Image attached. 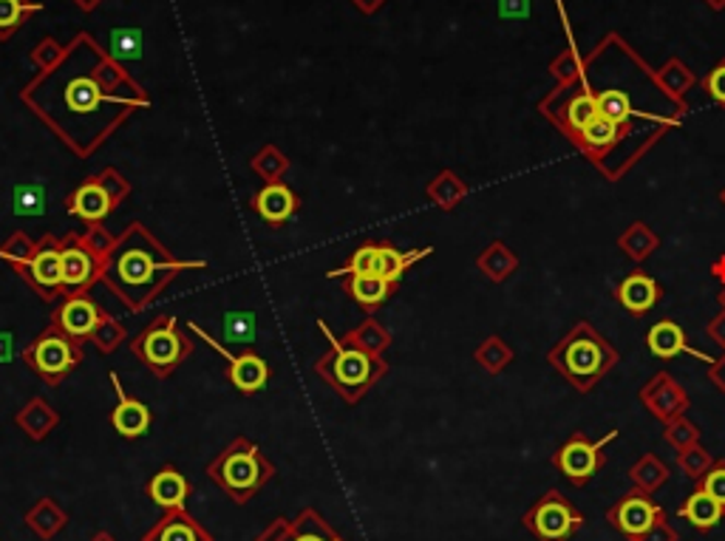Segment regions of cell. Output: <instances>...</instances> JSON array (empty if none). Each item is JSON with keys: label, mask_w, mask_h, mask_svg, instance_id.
<instances>
[{"label": "cell", "mask_w": 725, "mask_h": 541, "mask_svg": "<svg viewBox=\"0 0 725 541\" xmlns=\"http://www.w3.org/2000/svg\"><path fill=\"white\" fill-rule=\"evenodd\" d=\"M21 99L78 156H91L136 108L147 105L142 85L88 32H80L60 63L40 71Z\"/></svg>", "instance_id": "obj_1"}, {"label": "cell", "mask_w": 725, "mask_h": 541, "mask_svg": "<svg viewBox=\"0 0 725 541\" xmlns=\"http://www.w3.org/2000/svg\"><path fill=\"white\" fill-rule=\"evenodd\" d=\"M207 270V261H179L145 224H128L103 264V281L131 313H142L181 272Z\"/></svg>", "instance_id": "obj_2"}, {"label": "cell", "mask_w": 725, "mask_h": 541, "mask_svg": "<svg viewBox=\"0 0 725 541\" xmlns=\"http://www.w3.org/2000/svg\"><path fill=\"white\" fill-rule=\"evenodd\" d=\"M618 361H621L618 349L590 320H579L547 352V363L581 395H590L618 366Z\"/></svg>", "instance_id": "obj_3"}, {"label": "cell", "mask_w": 725, "mask_h": 541, "mask_svg": "<svg viewBox=\"0 0 725 541\" xmlns=\"http://www.w3.org/2000/svg\"><path fill=\"white\" fill-rule=\"evenodd\" d=\"M318 329L329 338V354H323L321 361L314 363V372L346 403H360L362 395L383 380L389 363L380 354L362 352V349L349 346L343 338H335L329 332L326 320H318Z\"/></svg>", "instance_id": "obj_4"}, {"label": "cell", "mask_w": 725, "mask_h": 541, "mask_svg": "<svg viewBox=\"0 0 725 541\" xmlns=\"http://www.w3.org/2000/svg\"><path fill=\"white\" fill-rule=\"evenodd\" d=\"M207 477L236 505H247L275 477V466L252 439L236 437L230 445H224L216 457L210 459Z\"/></svg>", "instance_id": "obj_5"}, {"label": "cell", "mask_w": 725, "mask_h": 541, "mask_svg": "<svg viewBox=\"0 0 725 541\" xmlns=\"http://www.w3.org/2000/svg\"><path fill=\"white\" fill-rule=\"evenodd\" d=\"M131 352L156 377H170L193 354V340L181 332L174 315H159L131 340Z\"/></svg>", "instance_id": "obj_6"}, {"label": "cell", "mask_w": 725, "mask_h": 541, "mask_svg": "<svg viewBox=\"0 0 725 541\" xmlns=\"http://www.w3.org/2000/svg\"><path fill=\"white\" fill-rule=\"evenodd\" d=\"M85 361L83 343L63 332V329L51 324L37 334L26 349H23V363H26L46 386L57 389L66 377Z\"/></svg>", "instance_id": "obj_7"}, {"label": "cell", "mask_w": 725, "mask_h": 541, "mask_svg": "<svg viewBox=\"0 0 725 541\" xmlns=\"http://www.w3.org/2000/svg\"><path fill=\"white\" fill-rule=\"evenodd\" d=\"M131 196V181L119 174L117 167H103L99 174L88 176L80 188L66 196V210L71 219L91 224H105V219Z\"/></svg>", "instance_id": "obj_8"}, {"label": "cell", "mask_w": 725, "mask_h": 541, "mask_svg": "<svg viewBox=\"0 0 725 541\" xmlns=\"http://www.w3.org/2000/svg\"><path fill=\"white\" fill-rule=\"evenodd\" d=\"M433 247H423V250H397L394 244H360L349 256V261L337 270L326 272L329 278H349V275H380L391 284H400V278L412 270L417 261L428 258Z\"/></svg>", "instance_id": "obj_9"}, {"label": "cell", "mask_w": 725, "mask_h": 541, "mask_svg": "<svg viewBox=\"0 0 725 541\" xmlns=\"http://www.w3.org/2000/svg\"><path fill=\"white\" fill-rule=\"evenodd\" d=\"M522 525L536 536L538 541H570L584 528V514L567 499L564 493L550 487L544 491L531 510L522 516Z\"/></svg>", "instance_id": "obj_10"}, {"label": "cell", "mask_w": 725, "mask_h": 541, "mask_svg": "<svg viewBox=\"0 0 725 541\" xmlns=\"http://www.w3.org/2000/svg\"><path fill=\"white\" fill-rule=\"evenodd\" d=\"M615 439H618V431L615 428L609 431V434H604L601 439H590L584 431H575V434L552 454V466H556V471L561 473L570 485H590V482L598 477L601 468L607 466L604 448H607L609 443H615Z\"/></svg>", "instance_id": "obj_11"}, {"label": "cell", "mask_w": 725, "mask_h": 541, "mask_svg": "<svg viewBox=\"0 0 725 541\" xmlns=\"http://www.w3.org/2000/svg\"><path fill=\"white\" fill-rule=\"evenodd\" d=\"M17 275L26 281L35 295L46 304L63 301V238L43 236L35 244V252L17 267Z\"/></svg>", "instance_id": "obj_12"}, {"label": "cell", "mask_w": 725, "mask_h": 541, "mask_svg": "<svg viewBox=\"0 0 725 541\" xmlns=\"http://www.w3.org/2000/svg\"><path fill=\"white\" fill-rule=\"evenodd\" d=\"M63 238V298L66 295H88L91 286L103 281V256L94 252L83 233H66Z\"/></svg>", "instance_id": "obj_13"}, {"label": "cell", "mask_w": 725, "mask_h": 541, "mask_svg": "<svg viewBox=\"0 0 725 541\" xmlns=\"http://www.w3.org/2000/svg\"><path fill=\"white\" fill-rule=\"evenodd\" d=\"M190 332L207 340V346L216 349L224 361H227V377H230L233 389L241 391V395H259V391L266 389V383H270V363H266L261 354L250 352V349L241 354H230L222 343H216L213 334L204 332L199 324H190Z\"/></svg>", "instance_id": "obj_14"}, {"label": "cell", "mask_w": 725, "mask_h": 541, "mask_svg": "<svg viewBox=\"0 0 725 541\" xmlns=\"http://www.w3.org/2000/svg\"><path fill=\"white\" fill-rule=\"evenodd\" d=\"M638 397H641L643 409L655 416V420H661L663 425L677 420V416H686V411H689L691 405L686 389L669 372H657V375L643 386Z\"/></svg>", "instance_id": "obj_15"}, {"label": "cell", "mask_w": 725, "mask_h": 541, "mask_svg": "<svg viewBox=\"0 0 725 541\" xmlns=\"http://www.w3.org/2000/svg\"><path fill=\"white\" fill-rule=\"evenodd\" d=\"M105 309L91 295H66L63 301H57L51 324H57L69 338L85 346V343H91V334L99 327Z\"/></svg>", "instance_id": "obj_16"}, {"label": "cell", "mask_w": 725, "mask_h": 541, "mask_svg": "<svg viewBox=\"0 0 725 541\" xmlns=\"http://www.w3.org/2000/svg\"><path fill=\"white\" fill-rule=\"evenodd\" d=\"M661 514L663 507L655 505L649 493L629 491L627 496H621L613 507H607V521L618 530V533H623L629 541H632L634 536L646 533Z\"/></svg>", "instance_id": "obj_17"}, {"label": "cell", "mask_w": 725, "mask_h": 541, "mask_svg": "<svg viewBox=\"0 0 725 541\" xmlns=\"http://www.w3.org/2000/svg\"><path fill=\"white\" fill-rule=\"evenodd\" d=\"M111 386H114V391H117V409L111 411L114 431H117L119 437H126V439L145 437L147 428H151V423H154V414H151V409H147L142 400H136V397L126 395L122 383H119V377L114 375V372H111Z\"/></svg>", "instance_id": "obj_18"}, {"label": "cell", "mask_w": 725, "mask_h": 541, "mask_svg": "<svg viewBox=\"0 0 725 541\" xmlns=\"http://www.w3.org/2000/svg\"><path fill=\"white\" fill-rule=\"evenodd\" d=\"M646 346L649 352L655 354V357H661V361H671L677 354H691V357H698V361L709 363V366L717 361L712 354H705L700 352V349L691 346L689 338H686V329L680 327V324H675V320H657L655 327L649 329Z\"/></svg>", "instance_id": "obj_19"}, {"label": "cell", "mask_w": 725, "mask_h": 541, "mask_svg": "<svg viewBox=\"0 0 725 541\" xmlns=\"http://www.w3.org/2000/svg\"><path fill=\"white\" fill-rule=\"evenodd\" d=\"M615 298L629 315H646L663 298V286L643 270H634L615 286Z\"/></svg>", "instance_id": "obj_20"}, {"label": "cell", "mask_w": 725, "mask_h": 541, "mask_svg": "<svg viewBox=\"0 0 725 541\" xmlns=\"http://www.w3.org/2000/svg\"><path fill=\"white\" fill-rule=\"evenodd\" d=\"M300 208V199L295 196V190L284 181H272L264 185L259 193L252 196V210L255 215H261L266 224H284L289 222Z\"/></svg>", "instance_id": "obj_21"}, {"label": "cell", "mask_w": 725, "mask_h": 541, "mask_svg": "<svg viewBox=\"0 0 725 541\" xmlns=\"http://www.w3.org/2000/svg\"><path fill=\"white\" fill-rule=\"evenodd\" d=\"M145 493L162 510H185L190 496V485L188 479L181 477L174 466H165L154 473V477L147 479Z\"/></svg>", "instance_id": "obj_22"}, {"label": "cell", "mask_w": 725, "mask_h": 541, "mask_svg": "<svg viewBox=\"0 0 725 541\" xmlns=\"http://www.w3.org/2000/svg\"><path fill=\"white\" fill-rule=\"evenodd\" d=\"M142 541H213V536L188 514V510H165Z\"/></svg>", "instance_id": "obj_23"}, {"label": "cell", "mask_w": 725, "mask_h": 541, "mask_svg": "<svg viewBox=\"0 0 725 541\" xmlns=\"http://www.w3.org/2000/svg\"><path fill=\"white\" fill-rule=\"evenodd\" d=\"M677 516L689 521L698 533H712L720 521H725V507L714 496H709L703 487H694L684 499V505L677 507Z\"/></svg>", "instance_id": "obj_24"}, {"label": "cell", "mask_w": 725, "mask_h": 541, "mask_svg": "<svg viewBox=\"0 0 725 541\" xmlns=\"http://www.w3.org/2000/svg\"><path fill=\"white\" fill-rule=\"evenodd\" d=\"M14 423H17V428H21L28 439L43 443V439L49 437L51 431L60 425V414H57V409H51V403H46L43 397H35V400H28V403L17 411Z\"/></svg>", "instance_id": "obj_25"}, {"label": "cell", "mask_w": 725, "mask_h": 541, "mask_svg": "<svg viewBox=\"0 0 725 541\" xmlns=\"http://www.w3.org/2000/svg\"><path fill=\"white\" fill-rule=\"evenodd\" d=\"M400 284H391L385 278L380 275H349L346 278V292H349L352 298L366 309V313H375L385 301L394 295Z\"/></svg>", "instance_id": "obj_26"}, {"label": "cell", "mask_w": 725, "mask_h": 541, "mask_svg": "<svg viewBox=\"0 0 725 541\" xmlns=\"http://www.w3.org/2000/svg\"><path fill=\"white\" fill-rule=\"evenodd\" d=\"M476 267L488 281L494 284H504L513 272L519 270V256L510 250L504 242H490L485 250L476 256Z\"/></svg>", "instance_id": "obj_27"}, {"label": "cell", "mask_w": 725, "mask_h": 541, "mask_svg": "<svg viewBox=\"0 0 725 541\" xmlns=\"http://www.w3.org/2000/svg\"><path fill=\"white\" fill-rule=\"evenodd\" d=\"M26 525L37 539L51 541L57 533H63L66 530V525H69V514H66L63 507L57 505L51 496H43V499L26 514Z\"/></svg>", "instance_id": "obj_28"}, {"label": "cell", "mask_w": 725, "mask_h": 541, "mask_svg": "<svg viewBox=\"0 0 725 541\" xmlns=\"http://www.w3.org/2000/svg\"><path fill=\"white\" fill-rule=\"evenodd\" d=\"M629 479H632L634 491H643L649 493V496H655L661 487L669 485L671 471L657 454H643V457L629 468Z\"/></svg>", "instance_id": "obj_29"}, {"label": "cell", "mask_w": 725, "mask_h": 541, "mask_svg": "<svg viewBox=\"0 0 725 541\" xmlns=\"http://www.w3.org/2000/svg\"><path fill=\"white\" fill-rule=\"evenodd\" d=\"M657 247H661V236L646 222H632L618 236V250L627 258H632L634 264H643Z\"/></svg>", "instance_id": "obj_30"}, {"label": "cell", "mask_w": 725, "mask_h": 541, "mask_svg": "<svg viewBox=\"0 0 725 541\" xmlns=\"http://www.w3.org/2000/svg\"><path fill=\"white\" fill-rule=\"evenodd\" d=\"M655 80H657V85L663 89V94H666L669 99H675V103H684L686 94L698 85V77H694V71H691L684 60H677V57L666 60V63L655 71Z\"/></svg>", "instance_id": "obj_31"}, {"label": "cell", "mask_w": 725, "mask_h": 541, "mask_svg": "<svg viewBox=\"0 0 725 541\" xmlns=\"http://www.w3.org/2000/svg\"><path fill=\"white\" fill-rule=\"evenodd\" d=\"M426 196L440 210H453L465 202L467 185L460 179V176L453 174V170H442V174H437L431 181H428Z\"/></svg>", "instance_id": "obj_32"}, {"label": "cell", "mask_w": 725, "mask_h": 541, "mask_svg": "<svg viewBox=\"0 0 725 541\" xmlns=\"http://www.w3.org/2000/svg\"><path fill=\"white\" fill-rule=\"evenodd\" d=\"M343 340H346L349 346H357L362 349V352L380 354V357H383L385 349L391 346V332L377 318H366L362 324H357L355 329L343 334Z\"/></svg>", "instance_id": "obj_33"}, {"label": "cell", "mask_w": 725, "mask_h": 541, "mask_svg": "<svg viewBox=\"0 0 725 541\" xmlns=\"http://www.w3.org/2000/svg\"><path fill=\"white\" fill-rule=\"evenodd\" d=\"M295 541H346L314 507H304L293 521Z\"/></svg>", "instance_id": "obj_34"}, {"label": "cell", "mask_w": 725, "mask_h": 541, "mask_svg": "<svg viewBox=\"0 0 725 541\" xmlns=\"http://www.w3.org/2000/svg\"><path fill=\"white\" fill-rule=\"evenodd\" d=\"M37 12H43V3L35 0H0V40L17 35L23 23Z\"/></svg>", "instance_id": "obj_35"}, {"label": "cell", "mask_w": 725, "mask_h": 541, "mask_svg": "<svg viewBox=\"0 0 725 541\" xmlns=\"http://www.w3.org/2000/svg\"><path fill=\"white\" fill-rule=\"evenodd\" d=\"M474 361L479 363L488 375H499V372H504V368L513 363V349L508 346V340L504 338H499V334H490V338H485L479 346H476Z\"/></svg>", "instance_id": "obj_36"}, {"label": "cell", "mask_w": 725, "mask_h": 541, "mask_svg": "<svg viewBox=\"0 0 725 541\" xmlns=\"http://www.w3.org/2000/svg\"><path fill=\"white\" fill-rule=\"evenodd\" d=\"M250 167L252 174L261 176V181L272 185V181L284 179L286 170H289V160H286V153H281L275 145H266L252 156Z\"/></svg>", "instance_id": "obj_37"}, {"label": "cell", "mask_w": 725, "mask_h": 541, "mask_svg": "<svg viewBox=\"0 0 725 541\" xmlns=\"http://www.w3.org/2000/svg\"><path fill=\"white\" fill-rule=\"evenodd\" d=\"M714 462H717V459H714V454L705 451V448L700 443L691 445L689 451L677 454V468H680V471H684V477H689L691 482H694V485H698V482L705 477V473L712 471Z\"/></svg>", "instance_id": "obj_38"}, {"label": "cell", "mask_w": 725, "mask_h": 541, "mask_svg": "<svg viewBox=\"0 0 725 541\" xmlns=\"http://www.w3.org/2000/svg\"><path fill=\"white\" fill-rule=\"evenodd\" d=\"M126 338H128V332H126V327L119 324V318H114V315L105 313L103 320H99V327L94 329V334H91V343H94V346H97L103 354H111V352H117L122 343H126Z\"/></svg>", "instance_id": "obj_39"}, {"label": "cell", "mask_w": 725, "mask_h": 541, "mask_svg": "<svg viewBox=\"0 0 725 541\" xmlns=\"http://www.w3.org/2000/svg\"><path fill=\"white\" fill-rule=\"evenodd\" d=\"M255 332H259V324H255V315L252 313H227L224 315V334L230 343H241V346H250L255 343Z\"/></svg>", "instance_id": "obj_40"}, {"label": "cell", "mask_w": 725, "mask_h": 541, "mask_svg": "<svg viewBox=\"0 0 725 541\" xmlns=\"http://www.w3.org/2000/svg\"><path fill=\"white\" fill-rule=\"evenodd\" d=\"M663 439H666V445H671L677 454L689 451L691 445L700 443V428L691 423V420H686V416H677V420L663 425Z\"/></svg>", "instance_id": "obj_41"}, {"label": "cell", "mask_w": 725, "mask_h": 541, "mask_svg": "<svg viewBox=\"0 0 725 541\" xmlns=\"http://www.w3.org/2000/svg\"><path fill=\"white\" fill-rule=\"evenodd\" d=\"M12 210L17 215H40L46 210V196H43L40 185H23L14 190Z\"/></svg>", "instance_id": "obj_42"}, {"label": "cell", "mask_w": 725, "mask_h": 541, "mask_svg": "<svg viewBox=\"0 0 725 541\" xmlns=\"http://www.w3.org/2000/svg\"><path fill=\"white\" fill-rule=\"evenodd\" d=\"M63 55H66V46H60L55 37H43L28 57H32V63H35L37 71H49L60 63V57Z\"/></svg>", "instance_id": "obj_43"}, {"label": "cell", "mask_w": 725, "mask_h": 541, "mask_svg": "<svg viewBox=\"0 0 725 541\" xmlns=\"http://www.w3.org/2000/svg\"><path fill=\"white\" fill-rule=\"evenodd\" d=\"M35 244L37 242H32V238H28L26 233H14V236L9 238V242L3 244V247H0V258H3V261H9V264H12L14 270H17V267H21L23 261H26V258L32 256V252H35Z\"/></svg>", "instance_id": "obj_44"}, {"label": "cell", "mask_w": 725, "mask_h": 541, "mask_svg": "<svg viewBox=\"0 0 725 541\" xmlns=\"http://www.w3.org/2000/svg\"><path fill=\"white\" fill-rule=\"evenodd\" d=\"M698 487H703L709 496H714V499L725 507V459H717V462H714L712 471L705 473V477L698 482Z\"/></svg>", "instance_id": "obj_45"}, {"label": "cell", "mask_w": 725, "mask_h": 541, "mask_svg": "<svg viewBox=\"0 0 725 541\" xmlns=\"http://www.w3.org/2000/svg\"><path fill=\"white\" fill-rule=\"evenodd\" d=\"M703 89L714 103L725 108V60H720V63L703 77Z\"/></svg>", "instance_id": "obj_46"}, {"label": "cell", "mask_w": 725, "mask_h": 541, "mask_svg": "<svg viewBox=\"0 0 725 541\" xmlns=\"http://www.w3.org/2000/svg\"><path fill=\"white\" fill-rule=\"evenodd\" d=\"M632 541H680V536H677V530L671 528L669 516H666V510H663V514L655 519V525H652L646 533L634 536Z\"/></svg>", "instance_id": "obj_47"}, {"label": "cell", "mask_w": 725, "mask_h": 541, "mask_svg": "<svg viewBox=\"0 0 725 541\" xmlns=\"http://www.w3.org/2000/svg\"><path fill=\"white\" fill-rule=\"evenodd\" d=\"M136 55H140V37H136V32H117V35H114V57H117L119 63Z\"/></svg>", "instance_id": "obj_48"}, {"label": "cell", "mask_w": 725, "mask_h": 541, "mask_svg": "<svg viewBox=\"0 0 725 541\" xmlns=\"http://www.w3.org/2000/svg\"><path fill=\"white\" fill-rule=\"evenodd\" d=\"M255 541H295L293 521H289V519H275L270 525V528H266L264 533H261Z\"/></svg>", "instance_id": "obj_49"}, {"label": "cell", "mask_w": 725, "mask_h": 541, "mask_svg": "<svg viewBox=\"0 0 725 541\" xmlns=\"http://www.w3.org/2000/svg\"><path fill=\"white\" fill-rule=\"evenodd\" d=\"M709 338H712L725 352V309L717 315V318H712V324H709Z\"/></svg>", "instance_id": "obj_50"}, {"label": "cell", "mask_w": 725, "mask_h": 541, "mask_svg": "<svg viewBox=\"0 0 725 541\" xmlns=\"http://www.w3.org/2000/svg\"><path fill=\"white\" fill-rule=\"evenodd\" d=\"M709 380H712L714 386H717V389L725 395V357L723 361H714L712 366H709Z\"/></svg>", "instance_id": "obj_51"}, {"label": "cell", "mask_w": 725, "mask_h": 541, "mask_svg": "<svg viewBox=\"0 0 725 541\" xmlns=\"http://www.w3.org/2000/svg\"><path fill=\"white\" fill-rule=\"evenodd\" d=\"M352 3H355L362 14H375L377 9H383L385 0H352Z\"/></svg>", "instance_id": "obj_52"}, {"label": "cell", "mask_w": 725, "mask_h": 541, "mask_svg": "<svg viewBox=\"0 0 725 541\" xmlns=\"http://www.w3.org/2000/svg\"><path fill=\"white\" fill-rule=\"evenodd\" d=\"M71 3H74V7H78L80 12H94V9H97L99 3H103V0H71Z\"/></svg>", "instance_id": "obj_53"}, {"label": "cell", "mask_w": 725, "mask_h": 541, "mask_svg": "<svg viewBox=\"0 0 725 541\" xmlns=\"http://www.w3.org/2000/svg\"><path fill=\"white\" fill-rule=\"evenodd\" d=\"M9 334H0V361H7L9 357Z\"/></svg>", "instance_id": "obj_54"}, {"label": "cell", "mask_w": 725, "mask_h": 541, "mask_svg": "<svg viewBox=\"0 0 725 541\" xmlns=\"http://www.w3.org/2000/svg\"><path fill=\"white\" fill-rule=\"evenodd\" d=\"M712 272H714V275H717V278H720V281H723V284H725V256H723V258H720L717 264H714V267H712Z\"/></svg>", "instance_id": "obj_55"}, {"label": "cell", "mask_w": 725, "mask_h": 541, "mask_svg": "<svg viewBox=\"0 0 725 541\" xmlns=\"http://www.w3.org/2000/svg\"><path fill=\"white\" fill-rule=\"evenodd\" d=\"M91 541H117V539H114L111 533H105V530H99V533H94V539H91Z\"/></svg>", "instance_id": "obj_56"}, {"label": "cell", "mask_w": 725, "mask_h": 541, "mask_svg": "<svg viewBox=\"0 0 725 541\" xmlns=\"http://www.w3.org/2000/svg\"><path fill=\"white\" fill-rule=\"evenodd\" d=\"M705 3H709L712 9H717V12H723L725 9V0H705Z\"/></svg>", "instance_id": "obj_57"}, {"label": "cell", "mask_w": 725, "mask_h": 541, "mask_svg": "<svg viewBox=\"0 0 725 541\" xmlns=\"http://www.w3.org/2000/svg\"><path fill=\"white\" fill-rule=\"evenodd\" d=\"M717 301H720V306H723V309H725V284H723V290H720Z\"/></svg>", "instance_id": "obj_58"}, {"label": "cell", "mask_w": 725, "mask_h": 541, "mask_svg": "<svg viewBox=\"0 0 725 541\" xmlns=\"http://www.w3.org/2000/svg\"><path fill=\"white\" fill-rule=\"evenodd\" d=\"M720 202H723V204H725V190H723V193H720Z\"/></svg>", "instance_id": "obj_59"}]
</instances>
